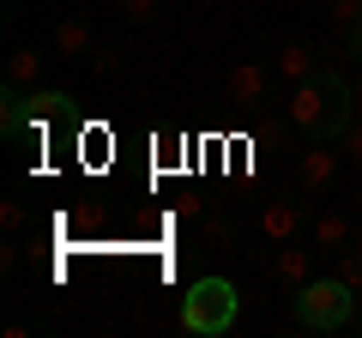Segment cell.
Listing matches in <instances>:
<instances>
[{
  "label": "cell",
  "instance_id": "1",
  "mask_svg": "<svg viewBox=\"0 0 362 338\" xmlns=\"http://www.w3.org/2000/svg\"><path fill=\"white\" fill-rule=\"evenodd\" d=\"M290 121H296L308 139H338V133L356 121V85H350L338 66H320L314 78L290 85Z\"/></svg>",
  "mask_w": 362,
  "mask_h": 338
},
{
  "label": "cell",
  "instance_id": "2",
  "mask_svg": "<svg viewBox=\"0 0 362 338\" xmlns=\"http://www.w3.org/2000/svg\"><path fill=\"white\" fill-rule=\"evenodd\" d=\"M242 320V290L230 278H194L187 296H181V326L194 338H218Z\"/></svg>",
  "mask_w": 362,
  "mask_h": 338
},
{
  "label": "cell",
  "instance_id": "3",
  "mask_svg": "<svg viewBox=\"0 0 362 338\" xmlns=\"http://www.w3.org/2000/svg\"><path fill=\"white\" fill-rule=\"evenodd\" d=\"M290 308H296V326L302 332H344L350 320H356V290L344 284V278H308V284L290 296Z\"/></svg>",
  "mask_w": 362,
  "mask_h": 338
},
{
  "label": "cell",
  "instance_id": "4",
  "mask_svg": "<svg viewBox=\"0 0 362 338\" xmlns=\"http://www.w3.org/2000/svg\"><path fill=\"white\" fill-rule=\"evenodd\" d=\"M338 169H344L338 139H314L308 151L296 157V187H302V194H326V187L338 182Z\"/></svg>",
  "mask_w": 362,
  "mask_h": 338
},
{
  "label": "cell",
  "instance_id": "5",
  "mask_svg": "<svg viewBox=\"0 0 362 338\" xmlns=\"http://www.w3.org/2000/svg\"><path fill=\"white\" fill-rule=\"evenodd\" d=\"M223 91H230L235 109H266V91H272V66L266 61H235L230 78H223Z\"/></svg>",
  "mask_w": 362,
  "mask_h": 338
},
{
  "label": "cell",
  "instance_id": "6",
  "mask_svg": "<svg viewBox=\"0 0 362 338\" xmlns=\"http://www.w3.org/2000/svg\"><path fill=\"white\" fill-rule=\"evenodd\" d=\"M66 109H73V97L54 91V85H37V91H25V133L42 145V139H49V127L66 115Z\"/></svg>",
  "mask_w": 362,
  "mask_h": 338
},
{
  "label": "cell",
  "instance_id": "7",
  "mask_svg": "<svg viewBox=\"0 0 362 338\" xmlns=\"http://www.w3.org/2000/svg\"><path fill=\"white\" fill-rule=\"evenodd\" d=\"M314 278V247H296V242H278V254H272V284L284 290V296H296L302 284Z\"/></svg>",
  "mask_w": 362,
  "mask_h": 338
},
{
  "label": "cell",
  "instance_id": "8",
  "mask_svg": "<svg viewBox=\"0 0 362 338\" xmlns=\"http://www.w3.org/2000/svg\"><path fill=\"white\" fill-rule=\"evenodd\" d=\"M302 199H266L259 206V230H266V242H296L302 235Z\"/></svg>",
  "mask_w": 362,
  "mask_h": 338
},
{
  "label": "cell",
  "instance_id": "9",
  "mask_svg": "<svg viewBox=\"0 0 362 338\" xmlns=\"http://www.w3.org/2000/svg\"><path fill=\"white\" fill-rule=\"evenodd\" d=\"M314 73H320V61H314L308 42H284V49L272 54V78H278V85H302V78H314Z\"/></svg>",
  "mask_w": 362,
  "mask_h": 338
},
{
  "label": "cell",
  "instance_id": "10",
  "mask_svg": "<svg viewBox=\"0 0 362 338\" xmlns=\"http://www.w3.org/2000/svg\"><path fill=\"white\" fill-rule=\"evenodd\" d=\"M90 49H97L90 18H61V25H54V61H85Z\"/></svg>",
  "mask_w": 362,
  "mask_h": 338
},
{
  "label": "cell",
  "instance_id": "11",
  "mask_svg": "<svg viewBox=\"0 0 362 338\" xmlns=\"http://www.w3.org/2000/svg\"><path fill=\"white\" fill-rule=\"evenodd\" d=\"M308 235H314V247H326V254H344L350 247V218L344 211H320V218L308 223Z\"/></svg>",
  "mask_w": 362,
  "mask_h": 338
},
{
  "label": "cell",
  "instance_id": "12",
  "mask_svg": "<svg viewBox=\"0 0 362 338\" xmlns=\"http://www.w3.org/2000/svg\"><path fill=\"white\" fill-rule=\"evenodd\" d=\"M42 61H49V54H37V49H13V54H6V85L37 91V85H42Z\"/></svg>",
  "mask_w": 362,
  "mask_h": 338
},
{
  "label": "cell",
  "instance_id": "13",
  "mask_svg": "<svg viewBox=\"0 0 362 338\" xmlns=\"http://www.w3.org/2000/svg\"><path fill=\"white\" fill-rule=\"evenodd\" d=\"M0 133H6V139L25 133V91H18V85H0Z\"/></svg>",
  "mask_w": 362,
  "mask_h": 338
},
{
  "label": "cell",
  "instance_id": "14",
  "mask_svg": "<svg viewBox=\"0 0 362 338\" xmlns=\"http://www.w3.org/2000/svg\"><path fill=\"white\" fill-rule=\"evenodd\" d=\"M0 230H6V235H25L30 230V206H25V199H13V194L0 199Z\"/></svg>",
  "mask_w": 362,
  "mask_h": 338
},
{
  "label": "cell",
  "instance_id": "15",
  "mask_svg": "<svg viewBox=\"0 0 362 338\" xmlns=\"http://www.w3.org/2000/svg\"><path fill=\"white\" fill-rule=\"evenodd\" d=\"M326 13H332V25L344 30V37H350V30L362 25V0H332V6H326Z\"/></svg>",
  "mask_w": 362,
  "mask_h": 338
},
{
  "label": "cell",
  "instance_id": "16",
  "mask_svg": "<svg viewBox=\"0 0 362 338\" xmlns=\"http://www.w3.org/2000/svg\"><path fill=\"white\" fill-rule=\"evenodd\" d=\"M338 278L362 296V247H344V254H338Z\"/></svg>",
  "mask_w": 362,
  "mask_h": 338
},
{
  "label": "cell",
  "instance_id": "17",
  "mask_svg": "<svg viewBox=\"0 0 362 338\" xmlns=\"http://www.w3.org/2000/svg\"><path fill=\"white\" fill-rule=\"evenodd\" d=\"M338 151H344V163H356V169H362V115L350 121L344 133H338Z\"/></svg>",
  "mask_w": 362,
  "mask_h": 338
},
{
  "label": "cell",
  "instance_id": "18",
  "mask_svg": "<svg viewBox=\"0 0 362 338\" xmlns=\"http://www.w3.org/2000/svg\"><path fill=\"white\" fill-rule=\"evenodd\" d=\"M121 13H127L133 25H151V18L163 13V0H121Z\"/></svg>",
  "mask_w": 362,
  "mask_h": 338
},
{
  "label": "cell",
  "instance_id": "19",
  "mask_svg": "<svg viewBox=\"0 0 362 338\" xmlns=\"http://www.w3.org/2000/svg\"><path fill=\"white\" fill-rule=\"evenodd\" d=\"M206 242L223 247V242H230V223H223V218H206Z\"/></svg>",
  "mask_w": 362,
  "mask_h": 338
},
{
  "label": "cell",
  "instance_id": "20",
  "mask_svg": "<svg viewBox=\"0 0 362 338\" xmlns=\"http://www.w3.org/2000/svg\"><path fill=\"white\" fill-rule=\"evenodd\" d=\"M350 85H356V115H362V73H356V78H350Z\"/></svg>",
  "mask_w": 362,
  "mask_h": 338
},
{
  "label": "cell",
  "instance_id": "21",
  "mask_svg": "<svg viewBox=\"0 0 362 338\" xmlns=\"http://www.w3.org/2000/svg\"><path fill=\"white\" fill-rule=\"evenodd\" d=\"M356 211H362V194H356Z\"/></svg>",
  "mask_w": 362,
  "mask_h": 338
}]
</instances>
